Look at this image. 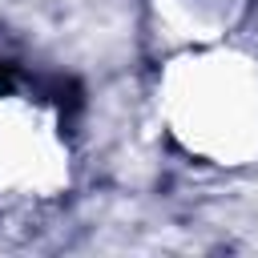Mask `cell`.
Listing matches in <instances>:
<instances>
[{
	"instance_id": "1",
	"label": "cell",
	"mask_w": 258,
	"mask_h": 258,
	"mask_svg": "<svg viewBox=\"0 0 258 258\" xmlns=\"http://www.w3.org/2000/svg\"><path fill=\"white\" fill-rule=\"evenodd\" d=\"M157 113L181 153L242 169L258 161V56L218 44L177 48L157 77Z\"/></svg>"
},
{
	"instance_id": "2",
	"label": "cell",
	"mask_w": 258,
	"mask_h": 258,
	"mask_svg": "<svg viewBox=\"0 0 258 258\" xmlns=\"http://www.w3.org/2000/svg\"><path fill=\"white\" fill-rule=\"evenodd\" d=\"M69 185V141L56 113L24 93L0 89V202H52Z\"/></svg>"
},
{
	"instance_id": "3",
	"label": "cell",
	"mask_w": 258,
	"mask_h": 258,
	"mask_svg": "<svg viewBox=\"0 0 258 258\" xmlns=\"http://www.w3.org/2000/svg\"><path fill=\"white\" fill-rule=\"evenodd\" d=\"M246 8L250 0H153V20L173 48H194L226 40Z\"/></svg>"
}]
</instances>
